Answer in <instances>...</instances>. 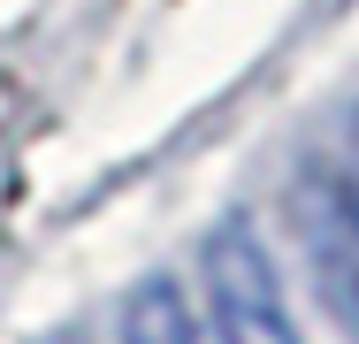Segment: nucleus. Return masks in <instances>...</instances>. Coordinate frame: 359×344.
Masks as SVG:
<instances>
[{
	"label": "nucleus",
	"mask_w": 359,
	"mask_h": 344,
	"mask_svg": "<svg viewBox=\"0 0 359 344\" xmlns=\"http://www.w3.org/2000/svg\"><path fill=\"white\" fill-rule=\"evenodd\" d=\"M207 306H215V344H313L298 329V306L283 291L276 253L260 245V230L245 214H229L207 237Z\"/></svg>",
	"instance_id": "1"
},
{
	"label": "nucleus",
	"mask_w": 359,
	"mask_h": 344,
	"mask_svg": "<svg viewBox=\"0 0 359 344\" xmlns=\"http://www.w3.org/2000/svg\"><path fill=\"white\" fill-rule=\"evenodd\" d=\"M123 344H207V337H199L184 291L168 275H145L130 291V306H123Z\"/></svg>",
	"instance_id": "2"
},
{
	"label": "nucleus",
	"mask_w": 359,
	"mask_h": 344,
	"mask_svg": "<svg viewBox=\"0 0 359 344\" xmlns=\"http://www.w3.org/2000/svg\"><path fill=\"white\" fill-rule=\"evenodd\" d=\"M313 176H321V192H329V199L344 206V222L359 230V107L344 115V138H337V153H329Z\"/></svg>",
	"instance_id": "3"
}]
</instances>
